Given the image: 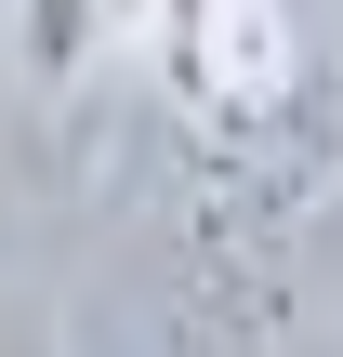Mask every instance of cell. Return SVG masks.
I'll list each match as a JSON object with an SVG mask.
<instances>
[{
    "label": "cell",
    "instance_id": "obj_1",
    "mask_svg": "<svg viewBox=\"0 0 343 357\" xmlns=\"http://www.w3.org/2000/svg\"><path fill=\"white\" fill-rule=\"evenodd\" d=\"M132 40H145V79H159V106L185 132L264 119V106H291L317 79L278 0H132Z\"/></svg>",
    "mask_w": 343,
    "mask_h": 357
},
{
    "label": "cell",
    "instance_id": "obj_3",
    "mask_svg": "<svg viewBox=\"0 0 343 357\" xmlns=\"http://www.w3.org/2000/svg\"><path fill=\"white\" fill-rule=\"evenodd\" d=\"M0 357H66V344H53V305H26V291H0Z\"/></svg>",
    "mask_w": 343,
    "mask_h": 357
},
{
    "label": "cell",
    "instance_id": "obj_2",
    "mask_svg": "<svg viewBox=\"0 0 343 357\" xmlns=\"http://www.w3.org/2000/svg\"><path fill=\"white\" fill-rule=\"evenodd\" d=\"M119 40H132V0H13V53L40 93H79Z\"/></svg>",
    "mask_w": 343,
    "mask_h": 357
}]
</instances>
